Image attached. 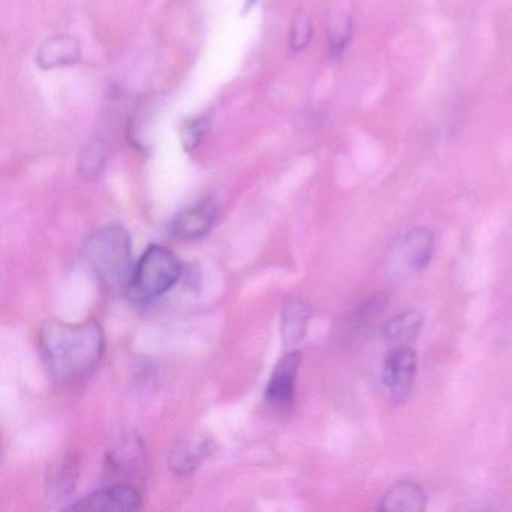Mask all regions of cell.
Masks as SVG:
<instances>
[{"instance_id":"cell-1","label":"cell","mask_w":512,"mask_h":512,"mask_svg":"<svg viewBox=\"0 0 512 512\" xmlns=\"http://www.w3.org/2000/svg\"><path fill=\"white\" fill-rule=\"evenodd\" d=\"M38 341L50 376L61 386L88 380L106 352V335L97 322L50 320L41 328Z\"/></svg>"},{"instance_id":"cell-2","label":"cell","mask_w":512,"mask_h":512,"mask_svg":"<svg viewBox=\"0 0 512 512\" xmlns=\"http://www.w3.org/2000/svg\"><path fill=\"white\" fill-rule=\"evenodd\" d=\"M85 260L103 283L127 286L133 272V242L130 233L119 224H109L89 236Z\"/></svg>"},{"instance_id":"cell-3","label":"cell","mask_w":512,"mask_h":512,"mask_svg":"<svg viewBox=\"0 0 512 512\" xmlns=\"http://www.w3.org/2000/svg\"><path fill=\"white\" fill-rule=\"evenodd\" d=\"M181 275L178 256L163 245H151L134 265L125 293L134 304L146 305L173 289Z\"/></svg>"},{"instance_id":"cell-4","label":"cell","mask_w":512,"mask_h":512,"mask_svg":"<svg viewBox=\"0 0 512 512\" xmlns=\"http://www.w3.org/2000/svg\"><path fill=\"white\" fill-rule=\"evenodd\" d=\"M418 355L409 344L392 347L383 362L382 379L395 404L406 403L415 385Z\"/></svg>"},{"instance_id":"cell-5","label":"cell","mask_w":512,"mask_h":512,"mask_svg":"<svg viewBox=\"0 0 512 512\" xmlns=\"http://www.w3.org/2000/svg\"><path fill=\"white\" fill-rule=\"evenodd\" d=\"M143 508V496L134 485L115 482L68 506L70 511L133 512Z\"/></svg>"},{"instance_id":"cell-6","label":"cell","mask_w":512,"mask_h":512,"mask_svg":"<svg viewBox=\"0 0 512 512\" xmlns=\"http://www.w3.org/2000/svg\"><path fill=\"white\" fill-rule=\"evenodd\" d=\"M302 364V353L290 350L275 365L265 389L268 406L280 413L292 410L296 398V380Z\"/></svg>"},{"instance_id":"cell-7","label":"cell","mask_w":512,"mask_h":512,"mask_svg":"<svg viewBox=\"0 0 512 512\" xmlns=\"http://www.w3.org/2000/svg\"><path fill=\"white\" fill-rule=\"evenodd\" d=\"M218 206L212 200H200L179 212L169 224V233L181 241L205 238L218 220Z\"/></svg>"},{"instance_id":"cell-8","label":"cell","mask_w":512,"mask_h":512,"mask_svg":"<svg viewBox=\"0 0 512 512\" xmlns=\"http://www.w3.org/2000/svg\"><path fill=\"white\" fill-rule=\"evenodd\" d=\"M434 242V233L428 227H413L400 239L398 259L410 272H422L433 259Z\"/></svg>"},{"instance_id":"cell-9","label":"cell","mask_w":512,"mask_h":512,"mask_svg":"<svg viewBox=\"0 0 512 512\" xmlns=\"http://www.w3.org/2000/svg\"><path fill=\"white\" fill-rule=\"evenodd\" d=\"M145 461V446L142 440L134 436L125 437L107 454V467L110 472L119 476L121 478L119 482L124 484H130L127 478H137V475L143 472Z\"/></svg>"},{"instance_id":"cell-10","label":"cell","mask_w":512,"mask_h":512,"mask_svg":"<svg viewBox=\"0 0 512 512\" xmlns=\"http://www.w3.org/2000/svg\"><path fill=\"white\" fill-rule=\"evenodd\" d=\"M425 506L427 494L424 488L416 482L401 481L383 494L377 509L382 512H422Z\"/></svg>"},{"instance_id":"cell-11","label":"cell","mask_w":512,"mask_h":512,"mask_svg":"<svg viewBox=\"0 0 512 512\" xmlns=\"http://www.w3.org/2000/svg\"><path fill=\"white\" fill-rule=\"evenodd\" d=\"M80 59H82V47L79 41L68 35H58L41 44L37 64L43 70H53V68L77 64Z\"/></svg>"},{"instance_id":"cell-12","label":"cell","mask_w":512,"mask_h":512,"mask_svg":"<svg viewBox=\"0 0 512 512\" xmlns=\"http://www.w3.org/2000/svg\"><path fill=\"white\" fill-rule=\"evenodd\" d=\"M214 451V442L209 439L179 443L170 452L169 464L173 472L179 473V475H188V473L194 472L203 461H206V458Z\"/></svg>"},{"instance_id":"cell-13","label":"cell","mask_w":512,"mask_h":512,"mask_svg":"<svg viewBox=\"0 0 512 512\" xmlns=\"http://www.w3.org/2000/svg\"><path fill=\"white\" fill-rule=\"evenodd\" d=\"M79 479V460L76 455L67 454L59 458L47 473V490L56 499L70 496Z\"/></svg>"},{"instance_id":"cell-14","label":"cell","mask_w":512,"mask_h":512,"mask_svg":"<svg viewBox=\"0 0 512 512\" xmlns=\"http://www.w3.org/2000/svg\"><path fill=\"white\" fill-rule=\"evenodd\" d=\"M311 319V308L305 302L292 299L283 308L281 316V335L286 346H296L307 335Z\"/></svg>"},{"instance_id":"cell-15","label":"cell","mask_w":512,"mask_h":512,"mask_svg":"<svg viewBox=\"0 0 512 512\" xmlns=\"http://www.w3.org/2000/svg\"><path fill=\"white\" fill-rule=\"evenodd\" d=\"M424 326V314L419 310H407L397 316L391 317L388 322L383 325L382 335L388 343L394 346L400 344H409L415 340Z\"/></svg>"},{"instance_id":"cell-16","label":"cell","mask_w":512,"mask_h":512,"mask_svg":"<svg viewBox=\"0 0 512 512\" xmlns=\"http://www.w3.org/2000/svg\"><path fill=\"white\" fill-rule=\"evenodd\" d=\"M353 37V22L347 14H338L329 23L328 49L332 59H340Z\"/></svg>"},{"instance_id":"cell-17","label":"cell","mask_w":512,"mask_h":512,"mask_svg":"<svg viewBox=\"0 0 512 512\" xmlns=\"http://www.w3.org/2000/svg\"><path fill=\"white\" fill-rule=\"evenodd\" d=\"M386 304H388V296L382 292L374 293L370 298L361 302L353 311L352 316H350V332H358L368 328L374 322V319L383 313Z\"/></svg>"},{"instance_id":"cell-18","label":"cell","mask_w":512,"mask_h":512,"mask_svg":"<svg viewBox=\"0 0 512 512\" xmlns=\"http://www.w3.org/2000/svg\"><path fill=\"white\" fill-rule=\"evenodd\" d=\"M109 158V149L103 140H94L83 149L79 161V173L85 179H95L103 172Z\"/></svg>"},{"instance_id":"cell-19","label":"cell","mask_w":512,"mask_h":512,"mask_svg":"<svg viewBox=\"0 0 512 512\" xmlns=\"http://www.w3.org/2000/svg\"><path fill=\"white\" fill-rule=\"evenodd\" d=\"M313 37V23L308 14L298 11L293 17L292 29H290V47L293 52H302L307 49Z\"/></svg>"},{"instance_id":"cell-20","label":"cell","mask_w":512,"mask_h":512,"mask_svg":"<svg viewBox=\"0 0 512 512\" xmlns=\"http://www.w3.org/2000/svg\"><path fill=\"white\" fill-rule=\"evenodd\" d=\"M209 121L206 116L194 118L193 121L187 122L181 131L182 145L185 151H196L208 131Z\"/></svg>"}]
</instances>
